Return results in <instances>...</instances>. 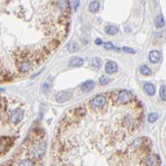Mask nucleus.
I'll use <instances>...</instances> for the list:
<instances>
[{
	"label": "nucleus",
	"instance_id": "f257e3e1",
	"mask_svg": "<svg viewBox=\"0 0 166 166\" xmlns=\"http://www.w3.org/2000/svg\"><path fill=\"white\" fill-rule=\"evenodd\" d=\"M45 152H46V144L41 142V143H39L38 145L34 147L32 154H33V156L36 158V159H41V158L44 156Z\"/></svg>",
	"mask_w": 166,
	"mask_h": 166
},
{
	"label": "nucleus",
	"instance_id": "f03ea898",
	"mask_svg": "<svg viewBox=\"0 0 166 166\" xmlns=\"http://www.w3.org/2000/svg\"><path fill=\"white\" fill-rule=\"evenodd\" d=\"M32 67H33V63H32L31 60L29 59H23L20 60V62L17 63V69L20 71V73H29L31 70Z\"/></svg>",
	"mask_w": 166,
	"mask_h": 166
},
{
	"label": "nucleus",
	"instance_id": "7ed1b4c3",
	"mask_svg": "<svg viewBox=\"0 0 166 166\" xmlns=\"http://www.w3.org/2000/svg\"><path fill=\"white\" fill-rule=\"evenodd\" d=\"M91 106L94 108H101L106 104V98L103 95H98L90 101Z\"/></svg>",
	"mask_w": 166,
	"mask_h": 166
},
{
	"label": "nucleus",
	"instance_id": "20e7f679",
	"mask_svg": "<svg viewBox=\"0 0 166 166\" xmlns=\"http://www.w3.org/2000/svg\"><path fill=\"white\" fill-rule=\"evenodd\" d=\"M23 118V111L20 108H17L11 111L10 113V120L13 124H18Z\"/></svg>",
	"mask_w": 166,
	"mask_h": 166
},
{
	"label": "nucleus",
	"instance_id": "39448f33",
	"mask_svg": "<svg viewBox=\"0 0 166 166\" xmlns=\"http://www.w3.org/2000/svg\"><path fill=\"white\" fill-rule=\"evenodd\" d=\"M118 99L120 101V103L122 104H128L132 102L133 100V95L130 92H128L127 90H124V91H120L119 94H118Z\"/></svg>",
	"mask_w": 166,
	"mask_h": 166
},
{
	"label": "nucleus",
	"instance_id": "423d86ee",
	"mask_svg": "<svg viewBox=\"0 0 166 166\" xmlns=\"http://www.w3.org/2000/svg\"><path fill=\"white\" fill-rule=\"evenodd\" d=\"M70 98H71V93L68 92V91H62V92H59L56 95V101H57L58 103L67 102Z\"/></svg>",
	"mask_w": 166,
	"mask_h": 166
},
{
	"label": "nucleus",
	"instance_id": "0eeeda50",
	"mask_svg": "<svg viewBox=\"0 0 166 166\" xmlns=\"http://www.w3.org/2000/svg\"><path fill=\"white\" fill-rule=\"evenodd\" d=\"M160 158L158 155L153 154L151 156H149L146 160V164L147 166H159L160 165Z\"/></svg>",
	"mask_w": 166,
	"mask_h": 166
},
{
	"label": "nucleus",
	"instance_id": "6e6552de",
	"mask_svg": "<svg viewBox=\"0 0 166 166\" xmlns=\"http://www.w3.org/2000/svg\"><path fill=\"white\" fill-rule=\"evenodd\" d=\"M105 70L107 74H112L117 71V64L114 61H107V63L105 64Z\"/></svg>",
	"mask_w": 166,
	"mask_h": 166
},
{
	"label": "nucleus",
	"instance_id": "1a4fd4ad",
	"mask_svg": "<svg viewBox=\"0 0 166 166\" xmlns=\"http://www.w3.org/2000/svg\"><path fill=\"white\" fill-rule=\"evenodd\" d=\"M161 58V54H160L159 51H156V50H153L149 53V59L152 63H158Z\"/></svg>",
	"mask_w": 166,
	"mask_h": 166
},
{
	"label": "nucleus",
	"instance_id": "9d476101",
	"mask_svg": "<svg viewBox=\"0 0 166 166\" xmlns=\"http://www.w3.org/2000/svg\"><path fill=\"white\" fill-rule=\"evenodd\" d=\"M94 87H95V82L92 81V80H89V81L85 82L84 84L82 85V91L83 92H90V91H92L94 89Z\"/></svg>",
	"mask_w": 166,
	"mask_h": 166
},
{
	"label": "nucleus",
	"instance_id": "9b49d317",
	"mask_svg": "<svg viewBox=\"0 0 166 166\" xmlns=\"http://www.w3.org/2000/svg\"><path fill=\"white\" fill-rule=\"evenodd\" d=\"M83 63H84V60H83V58L81 57H73L70 60H69V66H71V67H79V66H82Z\"/></svg>",
	"mask_w": 166,
	"mask_h": 166
},
{
	"label": "nucleus",
	"instance_id": "f8f14e48",
	"mask_svg": "<svg viewBox=\"0 0 166 166\" xmlns=\"http://www.w3.org/2000/svg\"><path fill=\"white\" fill-rule=\"evenodd\" d=\"M144 89H145L146 93L150 96H153L155 92H156V89H155V86L151 83H146L144 84Z\"/></svg>",
	"mask_w": 166,
	"mask_h": 166
},
{
	"label": "nucleus",
	"instance_id": "ddd939ff",
	"mask_svg": "<svg viewBox=\"0 0 166 166\" xmlns=\"http://www.w3.org/2000/svg\"><path fill=\"white\" fill-rule=\"evenodd\" d=\"M58 6H59V8L62 10V11L67 12L69 10V3H68L67 0H59V2H58Z\"/></svg>",
	"mask_w": 166,
	"mask_h": 166
},
{
	"label": "nucleus",
	"instance_id": "4468645a",
	"mask_svg": "<svg viewBox=\"0 0 166 166\" xmlns=\"http://www.w3.org/2000/svg\"><path fill=\"white\" fill-rule=\"evenodd\" d=\"M118 32H119L118 28L115 26H107L105 28V33L108 35H111V36L112 35H116Z\"/></svg>",
	"mask_w": 166,
	"mask_h": 166
},
{
	"label": "nucleus",
	"instance_id": "2eb2a0df",
	"mask_svg": "<svg viewBox=\"0 0 166 166\" xmlns=\"http://www.w3.org/2000/svg\"><path fill=\"white\" fill-rule=\"evenodd\" d=\"M100 9V3L98 1H92L89 5V10L91 12L95 13Z\"/></svg>",
	"mask_w": 166,
	"mask_h": 166
},
{
	"label": "nucleus",
	"instance_id": "dca6fc26",
	"mask_svg": "<svg viewBox=\"0 0 166 166\" xmlns=\"http://www.w3.org/2000/svg\"><path fill=\"white\" fill-rule=\"evenodd\" d=\"M155 26H156V28L158 29L162 28V27L164 26V17H163L162 14H158L157 17L155 18Z\"/></svg>",
	"mask_w": 166,
	"mask_h": 166
},
{
	"label": "nucleus",
	"instance_id": "f3484780",
	"mask_svg": "<svg viewBox=\"0 0 166 166\" xmlns=\"http://www.w3.org/2000/svg\"><path fill=\"white\" fill-rule=\"evenodd\" d=\"M140 73L142 74H144V76H151L152 74V69L149 67V66H147V65H142L141 67H140Z\"/></svg>",
	"mask_w": 166,
	"mask_h": 166
},
{
	"label": "nucleus",
	"instance_id": "a211bd4d",
	"mask_svg": "<svg viewBox=\"0 0 166 166\" xmlns=\"http://www.w3.org/2000/svg\"><path fill=\"white\" fill-rule=\"evenodd\" d=\"M51 87H52V82L50 81V80H48V81H46L44 84H43V88H42L43 92L48 93L50 90H51Z\"/></svg>",
	"mask_w": 166,
	"mask_h": 166
},
{
	"label": "nucleus",
	"instance_id": "6ab92c4d",
	"mask_svg": "<svg viewBox=\"0 0 166 166\" xmlns=\"http://www.w3.org/2000/svg\"><path fill=\"white\" fill-rule=\"evenodd\" d=\"M101 62H102V61H101V59L99 57H94L92 58V60H91V65L95 68H98V67H100Z\"/></svg>",
	"mask_w": 166,
	"mask_h": 166
},
{
	"label": "nucleus",
	"instance_id": "aec40b11",
	"mask_svg": "<svg viewBox=\"0 0 166 166\" xmlns=\"http://www.w3.org/2000/svg\"><path fill=\"white\" fill-rule=\"evenodd\" d=\"M18 166H35V162L31 159H23L18 163Z\"/></svg>",
	"mask_w": 166,
	"mask_h": 166
},
{
	"label": "nucleus",
	"instance_id": "412c9836",
	"mask_svg": "<svg viewBox=\"0 0 166 166\" xmlns=\"http://www.w3.org/2000/svg\"><path fill=\"white\" fill-rule=\"evenodd\" d=\"M67 49H68V51L69 52H77V51H79V49H80V46H79V44H77V43H70V44L67 46Z\"/></svg>",
	"mask_w": 166,
	"mask_h": 166
},
{
	"label": "nucleus",
	"instance_id": "4be33fe9",
	"mask_svg": "<svg viewBox=\"0 0 166 166\" xmlns=\"http://www.w3.org/2000/svg\"><path fill=\"white\" fill-rule=\"evenodd\" d=\"M111 81V79L108 76H102L100 77V80H99V82H100V84L101 85H103V86H105L107 84H109Z\"/></svg>",
	"mask_w": 166,
	"mask_h": 166
},
{
	"label": "nucleus",
	"instance_id": "5701e85b",
	"mask_svg": "<svg viewBox=\"0 0 166 166\" xmlns=\"http://www.w3.org/2000/svg\"><path fill=\"white\" fill-rule=\"evenodd\" d=\"M158 119V114L156 112H153V113H150L148 116V120L149 122H155Z\"/></svg>",
	"mask_w": 166,
	"mask_h": 166
},
{
	"label": "nucleus",
	"instance_id": "b1692460",
	"mask_svg": "<svg viewBox=\"0 0 166 166\" xmlns=\"http://www.w3.org/2000/svg\"><path fill=\"white\" fill-rule=\"evenodd\" d=\"M160 98H161L163 101H166V87L165 86H162V87L160 88Z\"/></svg>",
	"mask_w": 166,
	"mask_h": 166
},
{
	"label": "nucleus",
	"instance_id": "393cba45",
	"mask_svg": "<svg viewBox=\"0 0 166 166\" xmlns=\"http://www.w3.org/2000/svg\"><path fill=\"white\" fill-rule=\"evenodd\" d=\"M104 48H105V49H107V50H110V49H114V50H119L118 48H116L114 46L113 44H112L111 42H107V43H105V44H104Z\"/></svg>",
	"mask_w": 166,
	"mask_h": 166
},
{
	"label": "nucleus",
	"instance_id": "a878e982",
	"mask_svg": "<svg viewBox=\"0 0 166 166\" xmlns=\"http://www.w3.org/2000/svg\"><path fill=\"white\" fill-rule=\"evenodd\" d=\"M79 5H80V0H73V6L74 10L79 8Z\"/></svg>",
	"mask_w": 166,
	"mask_h": 166
},
{
	"label": "nucleus",
	"instance_id": "bb28decb",
	"mask_svg": "<svg viewBox=\"0 0 166 166\" xmlns=\"http://www.w3.org/2000/svg\"><path fill=\"white\" fill-rule=\"evenodd\" d=\"M124 51L127 52V53H132V54L136 53V50L132 49V48H128V47H124Z\"/></svg>",
	"mask_w": 166,
	"mask_h": 166
},
{
	"label": "nucleus",
	"instance_id": "cd10ccee",
	"mask_svg": "<svg viewBox=\"0 0 166 166\" xmlns=\"http://www.w3.org/2000/svg\"><path fill=\"white\" fill-rule=\"evenodd\" d=\"M95 43H96V44H97V45H101L103 42H102V40H101V39H96Z\"/></svg>",
	"mask_w": 166,
	"mask_h": 166
},
{
	"label": "nucleus",
	"instance_id": "c85d7f7f",
	"mask_svg": "<svg viewBox=\"0 0 166 166\" xmlns=\"http://www.w3.org/2000/svg\"><path fill=\"white\" fill-rule=\"evenodd\" d=\"M2 91H3V89H0V92H2Z\"/></svg>",
	"mask_w": 166,
	"mask_h": 166
}]
</instances>
